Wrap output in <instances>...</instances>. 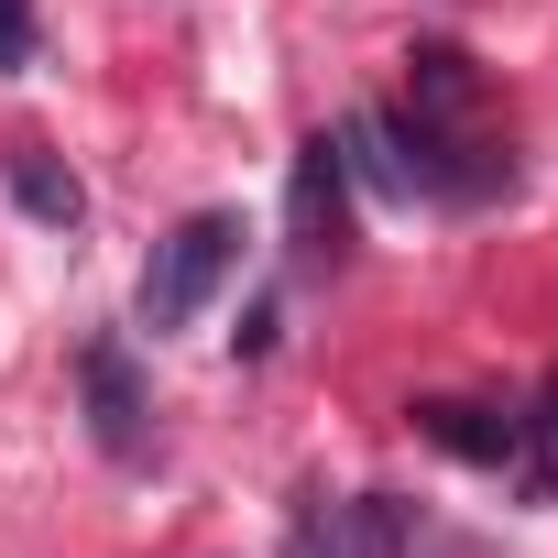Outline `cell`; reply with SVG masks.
<instances>
[{
    "label": "cell",
    "mask_w": 558,
    "mask_h": 558,
    "mask_svg": "<svg viewBox=\"0 0 558 558\" xmlns=\"http://www.w3.org/2000/svg\"><path fill=\"white\" fill-rule=\"evenodd\" d=\"M241 263V219L230 208H197V219H175L165 241H154V263H143V286H132V318L154 329V340H175L208 296H219V274Z\"/></svg>",
    "instance_id": "6da1fadb"
},
{
    "label": "cell",
    "mask_w": 558,
    "mask_h": 558,
    "mask_svg": "<svg viewBox=\"0 0 558 558\" xmlns=\"http://www.w3.org/2000/svg\"><path fill=\"white\" fill-rule=\"evenodd\" d=\"M286 252L296 274H329L351 252V165H340V132L296 143V175H286Z\"/></svg>",
    "instance_id": "7a4b0ae2"
},
{
    "label": "cell",
    "mask_w": 558,
    "mask_h": 558,
    "mask_svg": "<svg viewBox=\"0 0 558 558\" xmlns=\"http://www.w3.org/2000/svg\"><path fill=\"white\" fill-rule=\"evenodd\" d=\"M296 558H449V547H438V525H427L416 504L351 493V504H329V514L296 525Z\"/></svg>",
    "instance_id": "3957f363"
},
{
    "label": "cell",
    "mask_w": 558,
    "mask_h": 558,
    "mask_svg": "<svg viewBox=\"0 0 558 558\" xmlns=\"http://www.w3.org/2000/svg\"><path fill=\"white\" fill-rule=\"evenodd\" d=\"M77 384H88V438L110 449V460H143V373H132V351L121 340H88L77 351Z\"/></svg>",
    "instance_id": "277c9868"
},
{
    "label": "cell",
    "mask_w": 558,
    "mask_h": 558,
    "mask_svg": "<svg viewBox=\"0 0 558 558\" xmlns=\"http://www.w3.org/2000/svg\"><path fill=\"white\" fill-rule=\"evenodd\" d=\"M405 132H482V77H471L460 45L405 56Z\"/></svg>",
    "instance_id": "5b68a950"
},
{
    "label": "cell",
    "mask_w": 558,
    "mask_h": 558,
    "mask_svg": "<svg viewBox=\"0 0 558 558\" xmlns=\"http://www.w3.org/2000/svg\"><path fill=\"white\" fill-rule=\"evenodd\" d=\"M416 438L449 449V460H471V471H514L525 416H504V405H460V395H427V405H416Z\"/></svg>",
    "instance_id": "8992f818"
},
{
    "label": "cell",
    "mask_w": 558,
    "mask_h": 558,
    "mask_svg": "<svg viewBox=\"0 0 558 558\" xmlns=\"http://www.w3.org/2000/svg\"><path fill=\"white\" fill-rule=\"evenodd\" d=\"M340 165H351V186H373V197H416V154H405V132H395V110H351L340 121Z\"/></svg>",
    "instance_id": "52a82bcc"
},
{
    "label": "cell",
    "mask_w": 558,
    "mask_h": 558,
    "mask_svg": "<svg viewBox=\"0 0 558 558\" xmlns=\"http://www.w3.org/2000/svg\"><path fill=\"white\" fill-rule=\"evenodd\" d=\"M12 208L45 219V230H77V219H88V186H77L66 165H45V154H12Z\"/></svg>",
    "instance_id": "ba28073f"
},
{
    "label": "cell",
    "mask_w": 558,
    "mask_h": 558,
    "mask_svg": "<svg viewBox=\"0 0 558 558\" xmlns=\"http://www.w3.org/2000/svg\"><path fill=\"white\" fill-rule=\"evenodd\" d=\"M514 482H525L536 504H558V384H536V405H525V438H514Z\"/></svg>",
    "instance_id": "9c48e42d"
},
{
    "label": "cell",
    "mask_w": 558,
    "mask_h": 558,
    "mask_svg": "<svg viewBox=\"0 0 558 558\" xmlns=\"http://www.w3.org/2000/svg\"><path fill=\"white\" fill-rule=\"evenodd\" d=\"M0 66H34V0H0Z\"/></svg>",
    "instance_id": "30bf717a"
}]
</instances>
